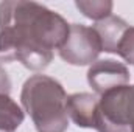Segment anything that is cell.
Returning <instances> with one entry per match:
<instances>
[{
	"label": "cell",
	"instance_id": "obj_10",
	"mask_svg": "<svg viewBox=\"0 0 134 132\" xmlns=\"http://www.w3.org/2000/svg\"><path fill=\"white\" fill-rule=\"evenodd\" d=\"M115 55H119L126 64L134 65V27H128V30L123 33Z\"/></svg>",
	"mask_w": 134,
	"mask_h": 132
},
{
	"label": "cell",
	"instance_id": "obj_4",
	"mask_svg": "<svg viewBox=\"0 0 134 132\" xmlns=\"http://www.w3.org/2000/svg\"><path fill=\"white\" fill-rule=\"evenodd\" d=\"M128 89L130 84L108 90L100 95L94 128L97 132H130L126 117Z\"/></svg>",
	"mask_w": 134,
	"mask_h": 132
},
{
	"label": "cell",
	"instance_id": "obj_6",
	"mask_svg": "<svg viewBox=\"0 0 134 132\" xmlns=\"http://www.w3.org/2000/svg\"><path fill=\"white\" fill-rule=\"evenodd\" d=\"M67 115L69 120H72L78 128L83 129H94L95 128V115H97V106L98 97L87 93V92H78L67 97Z\"/></svg>",
	"mask_w": 134,
	"mask_h": 132
},
{
	"label": "cell",
	"instance_id": "obj_11",
	"mask_svg": "<svg viewBox=\"0 0 134 132\" xmlns=\"http://www.w3.org/2000/svg\"><path fill=\"white\" fill-rule=\"evenodd\" d=\"M126 117H128L130 132H134V86H130V89H128V97H126Z\"/></svg>",
	"mask_w": 134,
	"mask_h": 132
},
{
	"label": "cell",
	"instance_id": "obj_1",
	"mask_svg": "<svg viewBox=\"0 0 134 132\" xmlns=\"http://www.w3.org/2000/svg\"><path fill=\"white\" fill-rule=\"evenodd\" d=\"M70 23L53 9L27 0L0 2V62H20L42 71L53 61Z\"/></svg>",
	"mask_w": 134,
	"mask_h": 132
},
{
	"label": "cell",
	"instance_id": "obj_9",
	"mask_svg": "<svg viewBox=\"0 0 134 132\" xmlns=\"http://www.w3.org/2000/svg\"><path fill=\"white\" fill-rule=\"evenodd\" d=\"M75 6L81 11L84 17L100 22L103 19L112 16L114 3L111 0H76Z\"/></svg>",
	"mask_w": 134,
	"mask_h": 132
},
{
	"label": "cell",
	"instance_id": "obj_3",
	"mask_svg": "<svg viewBox=\"0 0 134 132\" xmlns=\"http://www.w3.org/2000/svg\"><path fill=\"white\" fill-rule=\"evenodd\" d=\"M101 51V42L97 31L83 23L70 25L67 39L58 50L59 58L64 62L76 67L92 65L95 61H98Z\"/></svg>",
	"mask_w": 134,
	"mask_h": 132
},
{
	"label": "cell",
	"instance_id": "obj_12",
	"mask_svg": "<svg viewBox=\"0 0 134 132\" xmlns=\"http://www.w3.org/2000/svg\"><path fill=\"white\" fill-rule=\"evenodd\" d=\"M11 92V79L6 70L0 65V95H9Z\"/></svg>",
	"mask_w": 134,
	"mask_h": 132
},
{
	"label": "cell",
	"instance_id": "obj_8",
	"mask_svg": "<svg viewBox=\"0 0 134 132\" xmlns=\"http://www.w3.org/2000/svg\"><path fill=\"white\" fill-rule=\"evenodd\" d=\"M25 110L9 95H0V132H16L24 123Z\"/></svg>",
	"mask_w": 134,
	"mask_h": 132
},
{
	"label": "cell",
	"instance_id": "obj_5",
	"mask_svg": "<svg viewBox=\"0 0 134 132\" xmlns=\"http://www.w3.org/2000/svg\"><path fill=\"white\" fill-rule=\"evenodd\" d=\"M130 78L128 67L115 59H98L87 70V82L98 97L108 90L128 86Z\"/></svg>",
	"mask_w": 134,
	"mask_h": 132
},
{
	"label": "cell",
	"instance_id": "obj_7",
	"mask_svg": "<svg viewBox=\"0 0 134 132\" xmlns=\"http://www.w3.org/2000/svg\"><path fill=\"white\" fill-rule=\"evenodd\" d=\"M128 22L119 16H109L100 22H95L92 28L97 31L101 42V50L106 53H115L123 33L128 30Z\"/></svg>",
	"mask_w": 134,
	"mask_h": 132
},
{
	"label": "cell",
	"instance_id": "obj_2",
	"mask_svg": "<svg viewBox=\"0 0 134 132\" xmlns=\"http://www.w3.org/2000/svg\"><path fill=\"white\" fill-rule=\"evenodd\" d=\"M20 103L37 132L67 131V93L55 78L41 73L30 76L24 82Z\"/></svg>",
	"mask_w": 134,
	"mask_h": 132
}]
</instances>
